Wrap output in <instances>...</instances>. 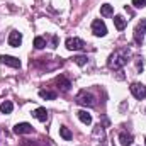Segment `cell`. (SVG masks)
Wrapping results in <instances>:
<instances>
[{
    "label": "cell",
    "instance_id": "4",
    "mask_svg": "<svg viewBox=\"0 0 146 146\" xmlns=\"http://www.w3.org/2000/svg\"><path fill=\"white\" fill-rule=\"evenodd\" d=\"M92 33L95 34L97 37H102L107 34V27H106V22L102 19H95L92 22Z\"/></svg>",
    "mask_w": 146,
    "mask_h": 146
},
{
    "label": "cell",
    "instance_id": "14",
    "mask_svg": "<svg viewBox=\"0 0 146 146\" xmlns=\"http://www.w3.org/2000/svg\"><path fill=\"white\" fill-rule=\"evenodd\" d=\"M12 110H14V104L10 100H3L0 104V114H10Z\"/></svg>",
    "mask_w": 146,
    "mask_h": 146
},
{
    "label": "cell",
    "instance_id": "2",
    "mask_svg": "<svg viewBox=\"0 0 146 146\" xmlns=\"http://www.w3.org/2000/svg\"><path fill=\"white\" fill-rule=\"evenodd\" d=\"M76 102H78L80 106H85V107H94V106H95V97H94L90 92L82 90V92L76 95Z\"/></svg>",
    "mask_w": 146,
    "mask_h": 146
},
{
    "label": "cell",
    "instance_id": "19",
    "mask_svg": "<svg viewBox=\"0 0 146 146\" xmlns=\"http://www.w3.org/2000/svg\"><path fill=\"white\" fill-rule=\"evenodd\" d=\"M44 46H46V41H44V37L37 36L36 39H34V48H36V49H42Z\"/></svg>",
    "mask_w": 146,
    "mask_h": 146
},
{
    "label": "cell",
    "instance_id": "21",
    "mask_svg": "<svg viewBox=\"0 0 146 146\" xmlns=\"http://www.w3.org/2000/svg\"><path fill=\"white\" fill-rule=\"evenodd\" d=\"M133 5L136 9H143V7H146V0H133Z\"/></svg>",
    "mask_w": 146,
    "mask_h": 146
},
{
    "label": "cell",
    "instance_id": "5",
    "mask_svg": "<svg viewBox=\"0 0 146 146\" xmlns=\"http://www.w3.org/2000/svg\"><path fill=\"white\" fill-rule=\"evenodd\" d=\"M145 33H146V21L145 19H141V21L138 22L136 29H134V41H136L138 44L143 42V39H145Z\"/></svg>",
    "mask_w": 146,
    "mask_h": 146
},
{
    "label": "cell",
    "instance_id": "20",
    "mask_svg": "<svg viewBox=\"0 0 146 146\" xmlns=\"http://www.w3.org/2000/svg\"><path fill=\"white\" fill-rule=\"evenodd\" d=\"M73 61H75L76 65H80V66H83V65L87 63V56H75V58H73Z\"/></svg>",
    "mask_w": 146,
    "mask_h": 146
},
{
    "label": "cell",
    "instance_id": "1",
    "mask_svg": "<svg viewBox=\"0 0 146 146\" xmlns=\"http://www.w3.org/2000/svg\"><path fill=\"white\" fill-rule=\"evenodd\" d=\"M129 54H131V53H129L127 48H119V49H115V51L109 56V61H107L109 68L110 70H121V68L127 63Z\"/></svg>",
    "mask_w": 146,
    "mask_h": 146
},
{
    "label": "cell",
    "instance_id": "10",
    "mask_svg": "<svg viewBox=\"0 0 146 146\" xmlns=\"http://www.w3.org/2000/svg\"><path fill=\"white\" fill-rule=\"evenodd\" d=\"M119 143L122 146H131L134 143V138H133V134H129V133H121V134H119Z\"/></svg>",
    "mask_w": 146,
    "mask_h": 146
},
{
    "label": "cell",
    "instance_id": "9",
    "mask_svg": "<svg viewBox=\"0 0 146 146\" xmlns=\"http://www.w3.org/2000/svg\"><path fill=\"white\" fill-rule=\"evenodd\" d=\"M21 42H22V34L17 33V31H12L10 36H9V44H10L12 48H19Z\"/></svg>",
    "mask_w": 146,
    "mask_h": 146
},
{
    "label": "cell",
    "instance_id": "3",
    "mask_svg": "<svg viewBox=\"0 0 146 146\" xmlns=\"http://www.w3.org/2000/svg\"><path fill=\"white\" fill-rule=\"evenodd\" d=\"M65 44H66V48H68L70 51H82V49H85V48H87L85 41H83V39H80V37H68Z\"/></svg>",
    "mask_w": 146,
    "mask_h": 146
},
{
    "label": "cell",
    "instance_id": "18",
    "mask_svg": "<svg viewBox=\"0 0 146 146\" xmlns=\"http://www.w3.org/2000/svg\"><path fill=\"white\" fill-rule=\"evenodd\" d=\"M60 136H61L63 139H66V141H70V139L73 138L72 131H70L68 127H65V126H61V127H60Z\"/></svg>",
    "mask_w": 146,
    "mask_h": 146
},
{
    "label": "cell",
    "instance_id": "6",
    "mask_svg": "<svg viewBox=\"0 0 146 146\" xmlns=\"http://www.w3.org/2000/svg\"><path fill=\"white\" fill-rule=\"evenodd\" d=\"M131 94H133L138 100H143L146 97V87L143 83H133V85H131Z\"/></svg>",
    "mask_w": 146,
    "mask_h": 146
},
{
    "label": "cell",
    "instance_id": "11",
    "mask_svg": "<svg viewBox=\"0 0 146 146\" xmlns=\"http://www.w3.org/2000/svg\"><path fill=\"white\" fill-rule=\"evenodd\" d=\"M33 115L36 117L37 121L44 122V121L48 119V110L44 109V107H37V109H34V110H33Z\"/></svg>",
    "mask_w": 146,
    "mask_h": 146
},
{
    "label": "cell",
    "instance_id": "12",
    "mask_svg": "<svg viewBox=\"0 0 146 146\" xmlns=\"http://www.w3.org/2000/svg\"><path fill=\"white\" fill-rule=\"evenodd\" d=\"M114 26H115L117 31H122V29L127 26V21H126L122 15H115V17H114Z\"/></svg>",
    "mask_w": 146,
    "mask_h": 146
},
{
    "label": "cell",
    "instance_id": "15",
    "mask_svg": "<svg viewBox=\"0 0 146 146\" xmlns=\"http://www.w3.org/2000/svg\"><path fill=\"white\" fill-rule=\"evenodd\" d=\"M58 85H60L61 92H68V90H70V87H72V83H70L65 76H60V78H58Z\"/></svg>",
    "mask_w": 146,
    "mask_h": 146
},
{
    "label": "cell",
    "instance_id": "7",
    "mask_svg": "<svg viewBox=\"0 0 146 146\" xmlns=\"http://www.w3.org/2000/svg\"><path fill=\"white\" fill-rule=\"evenodd\" d=\"M14 133L15 134H29V133H33V126L29 122H19V124H15Z\"/></svg>",
    "mask_w": 146,
    "mask_h": 146
},
{
    "label": "cell",
    "instance_id": "17",
    "mask_svg": "<svg viewBox=\"0 0 146 146\" xmlns=\"http://www.w3.org/2000/svg\"><path fill=\"white\" fill-rule=\"evenodd\" d=\"M100 14H102L104 17H109V15H112V14H114V7H112V5H109V3H104V5L100 7Z\"/></svg>",
    "mask_w": 146,
    "mask_h": 146
},
{
    "label": "cell",
    "instance_id": "22",
    "mask_svg": "<svg viewBox=\"0 0 146 146\" xmlns=\"http://www.w3.org/2000/svg\"><path fill=\"white\" fill-rule=\"evenodd\" d=\"M145 141H146V138H145Z\"/></svg>",
    "mask_w": 146,
    "mask_h": 146
},
{
    "label": "cell",
    "instance_id": "16",
    "mask_svg": "<svg viewBox=\"0 0 146 146\" xmlns=\"http://www.w3.org/2000/svg\"><path fill=\"white\" fill-rule=\"evenodd\" d=\"M39 97L44 99V100H54L56 99V94L54 92H49V90H39Z\"/></svg>",
    "mask_w": 146,
    "mask_h": 146
},
{
    "label": "cell",
    "instance_id": "8",
    "mask_svg": "<svg viewBox=\"0 0 146 146\" xmlns=\"http://www.w3.org/2000/svg\"><path fill=\"white\" fill-rule=\"evenodd\" d=\"M0 60H2V63H3V65H7V66H12V68H21V61H19L17 58H14V56L3 54Z\"/></svg>",
    "mask_w": 146,
    "mask_h": 146
},
{
    "label": "cell",
    "instance_id": "13",
    "mask_svg": "<svg viewBox=\"0 0 146 146\" xmlns=\"http://www.w3.org/2000/svg\"><path fill=\"white\" fill-rule=\"evenodd\" d=\"M76 115H78V119H80L83 124H87V126H88V124H92V115H90L87 110H78V112H76Z\"/></svg>",
    "mask_w": 146,
    "mask_h": 146
}]
</instances>
